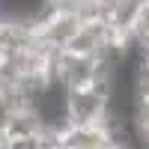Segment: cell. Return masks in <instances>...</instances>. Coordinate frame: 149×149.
Returning <instances> with one entry per match:
<instances>
[{
    "label": "cell",
    "mask_w": 149,
    "mask_h": 149,
    "mask_svg": "<svg viewBox=\"0 0 149 149\" xmlns=\"http://www.w3.org/2000/svg\"><path fill=\"white\" fill-rule=\"evenodd\" d=\"M143 6H149V0H143Z\"/></svg>",
    "instance_id": "cell-1"
}]
</instances>
